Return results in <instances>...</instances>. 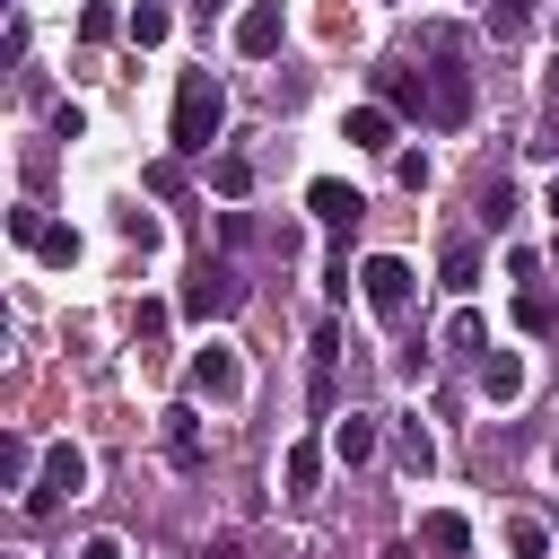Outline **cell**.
Instances as JSON below:
<instances>
[{"instance_id":"1","label":"cell","mask_w":559,"mask_h":559,"mask_svg":"<svg viewBox=\"0 0 559 559\" xmlns=\"http://www.w3.org/2000/svg\"><path fill=\"white\" fill-rule=\"evenodd\" d=\"M218 122H227V87H218L210 70H183V79H175V131H166V140H175L183 157H210Z\"/></svg>"},{"instance_id":"2","label":"cell","mask_w":559,"mask_h":559,"mask_svg":"<svg viewBox=\"0 0 559 559\" xmlns=\"http://www.w3.org/2000/svg\"><path fill=\"white\" fill-rule=\"evenodd\" d=\"M87 489V454L79 445H44V463H35V489H26V515H52L61 498H79Z\"/></svg>"},{"instance_id":"3","label":"cell","mask_w":559,"mask_h":559,"mask_svg":"<svg viewBox=\"0 0 559 559\" xmlns=\"http://www.w3.org/2000/svg\"><path fill=\"white\" fill-rule=\"evenodd\" d=\"M428 122H437V131L472 122V70H463L454 52H437V61H428Z\"/></svg>"},{"instance_id":"4","label":"cell","mask_w":559,"mask_h":559,"mask_svg":"<svg viewBox=\"0 0 559 559\" xmlns=\"http://www.w3.org/2000/svg\"><path fill=\"white\" fill-rule=\"evenodd\" d=\"M411 280H419V271H411L402 253H367V262H358V288H367V306H376L384 323L411 314Z\"/></svg>"},{"instance_id":"5","label":"cell","mask_w":559,"mask_h":559,"mask_svg":"<svg viewBox=\"0 0 559 559\" xmlns=\"http://www.w3.org/2000/svg\"><path fill=\"white\" fill-rule=\"evenodd\" d=\"M183 384H192L201 402H236V393H245V358H236L227 341H201L192 367H183Z\"/></svg>"},{"instance_id":"6","label":"cell","mask_w":559,"mask_h":559,"mask_svg":"<svg viewBox=\"0 0 559 559\" xmlns=\"http://www.w3.org/2000/svg\"><path fill=\"white\" fill-rule=\"evenodd\" d=\"M236 297H245V280H236L227 262H201V271L183 280V314H192V323H210V314H227Z\"/></svg>"},{"instance_id":"7","label":"cell","mask_w":559,"mask_h":559,"mask_svg":"<svg viewBox=\"0 0 559 559\" xmlns=\"http://www.w3.org/2000/svg\"><path fill=\"white\" fill-rule=\"evenodd\" d=\"M280 35H288V9H280V0H245V17H236V52H245V61H271Z\"/></svg>"},{"instance_id":"8","label":"cell","mask_w":559,"mask_h":559,"mask_svg":"<svg viewBox=\"0 0 559 559\" xmlns=\"http://www.w3.org/2000/svg\"><path fill=\"white\" fill-rule=\"evenodd\" d=\"M306 210H314L332 236H358V218H367V201H358L341 175H314V183H306Z\"/></svg>"},{"instance_id":"9","label":"cell","mask_w":559,"mask_h":559,"mask_svg":"<svg viewBox=\"0 0 559 559\" xmlns=\"http://www.w3.org/2000/svg\"><path fill=\"white\" fill-rule=\"evenodd\" d=\"M419 550H437V559H463V550H472V515H454V507H428V515H419Z\"/></svg>"},{"instance_id":"10","label":"cell","mask_w":559,"mask_h":559,"mask_svg":"<svg viewBox=\"0 0 559 559\" xmlns=\"http://www.w3.org/2000/svg\"><path fill=\"white\" fill-rule=\"evenodd\" d=\"M515 393H524V358H515V349H480V402L507 411Z\"/></svg>"},{"instance_id":"11","label":"cell","mask_w":559,"mask_h":559,"mask_svg":"<svg viewBox=\"0 0 559 559\" xmlns=\"http://www.w3.org/2000/svg\"><path fill=\"white\" fill-rule=\"evenodd\" d=\"M341 140L349 148H393V105H349L341 114Z\"/></svg>"},{"instance_id":"12","label":"cell","mask_w":559,"mask_h":559,"mask_svg":"<svg viewBox=\"0 0 559 559\" xmlns=\"http://www.w3.org/2000/svg\"><path fill=\"white\" fill-rule=\"evenodd\" d=\"M332 454H341V463H367V454H376V419H367V411H341V419H332Z\"/></svg>"},{"instance_id":"13","label":"cell","mask_w":559,"mask_h":559,"mask_svg":"<svg viewBox=\"0 0 559 559\" xmlns=\"http://www.w3.org/2000/svg\"><path fill=\"white\" fill-rule=\"evenodd\" d=\"M515 332L550 341V332H559V297H550V288H524V297H515Z\"/></svg>"},{"instance_id":"14","label":"cell","mask_w":559,"mask_h":559,"mask_svg":"<svg viewBox=\"0 0 559 559\" xmlns=\"http://www.w3.org/2000/svg\"><path fill=\"white\" fill-rule=\"evenodd\" d=\"M122 35H131V44H166V35H175V9H166V0H140V9L122 17Z\"/></svg>"},{"instance_id":"15","label":"cell","mask_w":559,"mask_h":559,"mask_svg":"<svg viewBox=\"0 0 559 559\" xmlns=\"http://www.w3.org/2000/svg\"><path fill=\"white\" fill-rule=\"evenodd\" d=\"M384 105L393 114H428V70H384Z\"/></svg>"},{"instance_id":"16","label":"cell","mask_w":559,"mask_h":559,"mask_svg":"<svg viewBox=\"0 0 559 559\" xmlns=\"http://www.w3.org/2000/svg\"><path fill=\"white\" fill-rule=\"evenodd\" d=\"M35 463H44V454H35V445H26V437H0V480H9V489H17V498H26V489H35Z\"/></svg>"},{"instance_id":"17","label":"cell","mask_w":559,"mask_h":559,"mask_svg":"<svg viewBox=\"0 0 559 559\" xmlns=\"http://www.w3.org/2000/svg\"><path fill=\"white\" fill-rule=\"evenodd\" d=\"M314 480H323V454H314V445H288V454H280V489H288V498H306Z\"/></svg>"},{"instance_id":"18","label":"cell","mask_w":559,"mask_h":559,"mask_svg":"<svg viewBox=\"0 0 559 559\" xmlns=\"http://www.w3.org/2000/svg\"><path fill=\"white\" fill-rule=\"evenodd\" d=\"M480 26H489L498 44H515V35H533V9H524V0H489V9H480Z\"/></svg>"},{"instance_id":"19","label":"cell","mask_w":559,"mask_h":559,"mask_svg":"<svg viewBox=\"0 0 559 559\" xmlns=\"http://www.w3.org/2000/svg\"><path fill=\"white\" fill-rule=\"evenodd\" d=\"M166 454H175L183 472L201 463V419H192V411H166Z\"/></svg>"},{"instance_id":"20","label":"cell","mask_w":559,"mask_h":559,"mask_svg":"<svg viewBox=\"0 0 559 559\" xmlns=\"http://www.w3.org/2000/svg\"><path fill=\"white\" fill-rule=\"evenodd\" d=\"M210 183H218L227 201H245V192H253V157H236V148H227V157H210Z\"/></svg>"},{"instance_id":"21","label":"cell","mask_w":559,"mask_h":559,"mask_svg":"<svg viewBox=\"0 0 559 559\" xmlns=\"http://www.w3.org/2000/svg\"><path fill=\"white\" fill-rule=\"evenodd\" d=\"M393 454H402V472H428V463H437V445H428V428H419V419H402V428H393Z\"/></svg>"},{"instance_id":"22","label":"cell","mask_w":559,"mask_h":559,"mask_svg":"<svg viewBox=\"0 0 559 559\" xmlns=\"http://www.w3.org/2000/svg\"><path fill=\"white\" fill-rule=\"evenodd\" d=\"M507 550H515V559H550V524H542V515H515V524H507Z\"/></svg>"},{"instance_id":"23","label":"cell","mask_w":559,"mask_h":559,"mask_svg":"<svg viewBox=\"0 0 559 559\" xmlns=\"http://www.w3.org/2000/svg\"><path fill=\"white\" fill-rule=\"evenodd\" d=\"M445 288H454V297L480 288V253H472V245H445Z\"/></svg>"},{"instance_id":"24","label":"cell","mask_w":559,"mask_h":559,"mask_svg":"<svg viewBox=\"0 0 559 559\" xmlns=\"http://www.w3.org/2000/svg\"><path fill=\"white\" fill-rule=\"evenodd\" d=\"M480 218L507 227V218H515V183H480Z\"/></svg>"},{"instance_id":"25","label":"cell","mask_w":559,"mask_h":559,"mask_svg":"<svg viewBox=\"0 0 559 559\" xmlns=\"http://www.w3.org/2000/svg\"><path fill=\"white\" fill-rule=\"evenodd\" d=\"M114 227H122V236H131V245H140V253H148V245H157V236H166V227H157V210H122V218H114Z\"/></svg>"},{"instance_id":"26","label":"cell","mask_w":559,"mask_h":559,"mask_svg":"<svg viewBox=\"0 0 559 559\" xmlns=\"http://www.w3.org/2000/svg\"><path fill=\"white\" fill-rule=\"evenodd\" d=\"M35 253H44V262H61V271H70V262H79V227H44V245H35Z\"/></svg>"},{"instance_id":"27","label":"cell","mask_w":559,"mask_h":559,"mask_svg":"<svg viewBox=\"0 0 559 559\" xmlns=\"http://www.w3.org/2000/svg\"><path fill=\"white\" fill-rule=\"evenodd\" d=\"M445 349H489V332H480V314H472V306L445 323Z\"/></svg>"},{"instance_id":"28","label":"cell","mask_w":559,"mask_h":559,"mask_svg":"<svg viewBox=\"0 0 559 559\" xmlns=\"http://www.w3.org/2000/svg\"><path fill=\"white\" fill-rule=\"evenodd\" d=\"M114 26H122V17H114V9H105V0H87V9H79V35H87V44H105V35H114Z\"/></svg>"},{"instance_id":"29","label":"cell","mask_w":559,"mask_h":559,"mask_svg":"<svg viewBox=\"0 0 559 559\" xmlns=\"http://www.w3.org/2000/svg\"><path fill=\"white\" fill-rule=\"evenodd\" d=\"M44 227H52L44 210H9V236H17V245H44Z\"/></svg>"},{"instance_id":"30","label":"cell","mask_w":559,"mask_h":559,"mask_svg":"<svg viewBox=\"0 0 559 559\" xmlns=\"http://www.w3.org/2000/svg\"><path fill=\"white\" fill-rule=\"evenodd\" d=\"M70 559H122V542H114V533H96V542H79Z\"/></svg>"},{"instance_id":"31","label":"cell","mask_w":559,"mask_h":559,"mask_svg":"<svg viewBox=\"0 0 559 559\" xmlns=\"http://www.w3.org/2000/svg\"><path fill=\"white\" fill-rule=\"evenodd\" d=\"M542 210H550V218H559V175H550V201H542Z\"/></svg>"},{"instance_id":"32","label":"cell","mask_w":559,"mask_h":559,"mask_svg":"<svg viewBox=\"0 0 559 559\" xmlns=\"http://www.w3.org/2000/svg\"><path fill=\"white\" fill-rule=\"evenodd\" d=\"M550 262H559V245H550Z\"/></svg>"}]
</instances>
